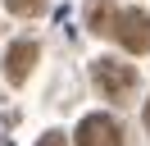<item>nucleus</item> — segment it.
Returning a JSON list of instances; mask_svg holds the SVG:
<instances>
[{
    "label": "nucleus",
    "mask_w": 150,
    "mask_h": 146,
    "mask_svg": "<svg viewBox=\"0 0 150 146\" xmlns=\"http://www.w3.org/2000/svg\"><path fill=\"white\" fill-rule=\"evenodd\" d=\"M109 36H118L123 50L146 55V50H150V14H141V9H123V14H114Z\"/></svg>",
    "instance_id": "f257e3e1"
},
{
    "label": "nucleus",
    "mask_w": 150,
    "mask_h": 146,
    "mask_svg": "<svg viewBox=\"0 0 150 146\" xmlns=\"http://www.w3.org/2000/svg\"><path fill=\"white\" fill-rule=\"evenodd\" d=\"M91 73H96V87H100L109 100H123L132 87H137V69H132V64H118V59H96Z\"/></svg>",
    "instance_id": "f03ea898"
},
{
    "label": "nucleus",
    "mask_w": 150,
    "mask_h": 146,
    "mask_svg": "<svg viewBox=\"0 0 150 146\" xmlns=\"http://www.w3.org/2000/svg\"><path fill=\"white\" fill-rule=\"evenodd\" d=\"M77 146H123V132L109 114H86L77 123Z\"/></svg>",
    "instance_id": "7ed1b4c3"
},
{
    "label": "nucleus",
    "mask_w": 150,
    "mask_h": 146,
    "mask_svg": "<svg viewBox=\"0 0 150 146\" xmlns=\"http://www.w3.org/2000/svg\"><path fill=\"white\" fill-rule=\"evenodd\" d=\"M32 64H37V41H14L9 55H5V78L14 82V87H23L32 73Z\"/></svg>",
    "instance_id": "20e7f679"
},
{
    "label": "nucleus",
    "mask_w": 150,
    "mask_h": 146,
    "mask_svg": "<svg viewBox=\"0 0 150 146\" xmlns=\"http://www.w3.org/2000/svg\"><path fill=\"white\" fill-rule=\"evenodd\" d=\"M114 14H118V9H114V0H96L91 5V32H100V36H109V27H114Z\"/></svg>",
    "instance_id": "39448f33"
},
{
    "label": "nucleus",
    "mask_w": 150,
    "mask_h": 146,
    "mask_svg": "<svg viewBox=\"0 0 150 146\" xmlns=\"http://www.w3.org/2000/svg\"><path fill=\"white\" fill-rule=\"evenodd\" d=\"M5 9H9V14H18V18H32V14H41V9H46V0H5Z\"/></svg>",
    "instance_id": "423d86ee"
},
{
    "label": "nucleus",
    "mask_w": 150,
    "mask_h": 146,
    "mask_svg": "<svg viewBox=\"0 0 150 146\" xmlns=\"http://www.w3.org/2000/svg\"><path fill=\"white\" fill-rule=\"evenodd\" d=\"M37 146H68V142H64V132H46V137H41Z\"/></svg>",
    "instance_id": "0eeeda50"
},
{
    "label": "nucleus",
    "mask_w": 150,
    "mask_h": 146,
    "mask_svg": "<svg viewBox=\"0 0 150 146\" xmlns=\"http://www.w3.org/2000/svg\"><path fill=\"white\" fill-rule=\"evenodd\" d=\"M146 128H150V105H146Z\"/></svg>",
    "instance_id": "6e6552de"
}]
</instances>
